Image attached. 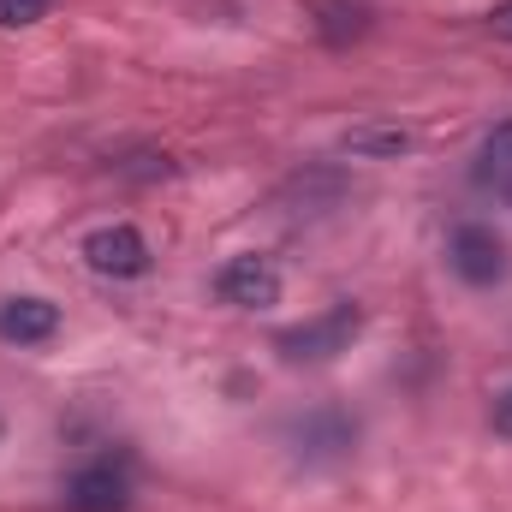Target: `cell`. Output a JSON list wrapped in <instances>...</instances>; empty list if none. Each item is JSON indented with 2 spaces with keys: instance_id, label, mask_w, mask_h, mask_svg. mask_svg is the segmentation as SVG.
Returning <instances> with one entry per match:
<instances>
[{
  "instance_id": "1",
  "label": "cell",
  "mask_w": 512,
  "mask_h": 512,
  "mask_svg": "<svg viewBox=\"0 0 512 512\" xmlns=\"http://www.w3.org/2000/svg\"><path fill=\"white\" fill-rule=\"evenodd\" d=\"M358 334H364V310H358L352 298H340V304H328L322 316H310V322L274 334V352H280L286 364H328V358L352 352Z\"/></svg>"
},
{
  "instance_id": "2",
  "label": "cell",
  "mask_w": 512,
  "mask_h": 512,
  "mask_svg": "<svg viewBox=\"0 0 512 512\" xmlns=\"http://www.w3.org/2000/svg\"><path fill=\"white\" fill-rule=\"evenodd\" d=\"M447 268L465 280V286H501L507 280V239L489 227V221H459L453 239H447Z\"/></svg>"
},
{
  "instance_id": "3",
  "label": "cell",
  "mask_w": 512,
  "mask_h": 512,
  "mask_svg": "<svg viewBox=\"0 0 512 512\" xmlns=\"http://www.w3.org/2000/svg\"><path fill=\"white\" fill-rule=\"evenodd\" d=\"M286 441H292V453L304 465H334V459H346L358 447V417H346L340 405H316V411L286 423Z\"/></svg>"
},
{
  "instance_id": "4",
  "label": "cell",
  "mask_w": 512,
  "mask_h": 512,
  "mask_svg": "<svg viewBox=\"0 0 512 512\" xmlns=\"http://www.w3.org/2000/svg\"><path fill=\"white\" fill-rule=\"evenodd\" d=\"M280 268H274V256H233V262H221V274H215V292L227 298V304H239V310H268V304H280Z\"/></svg>"
},
{
  "instance_id": "5",
  "label": "cell",
  "mask_w": 512,
  "mask_h": 512,
  "mask_svg": "<svg viewBox=\"0 0 512 512\" xmlns=\"http://www.w3.org/2000/svg\"><path fill=\"white\" fill-rule=\"evenodd\" d=\"M84 262L108 280H137V274H149V239L137 227H96L84 239Z\"/></svg>"
},
{
  "instance_id": "6",
  "label": "cell",
  "mask_w": 512,
  "mask_h": 512,
  "mask_svg": "<svg viewBox=\"0 0 512 512\" xmlns=\"http://www.w3.org/2000/svg\"><path fill=\"white\" fill-rule=\"evenodd\" d=\"M66 507L72 512H126L131 507V477L114 459L78 465V471L66 477Z\"/></svg>"
},
{
  "instance_id": "7",
  "label": "cell",
  "mask_w": 512,
  "mask_h": 512,
  "mask_svg": "<svg viewBox=\"0 0 512 512\" xmlns=\"http://www.w3.org/2000/svg\"><path fill=\"white\" fill-rule=\"evenodd\" d=\"M54 334H60V304H48V298H6L0 304L6 346H48Z\"/></svg>"
},
{
  "instance_id": "8",
  "label": "cell",
  "mask_w": 512,
  "mask_h": 512,
  "mask_svg": "<svg viewBox=\"0 0 512 512\" xmlns=\"http://www.w3.org/2000/svg\"><path fill=\"white\" fill-rule=\"evenodd\" d=\"M340 149L358 155V161H399L411 149V131L393 126V120H364V126H352L340 137Z\"/></svg>"
},
{
  "instance_id": "9",
  "label": "cell",
  "mask_w": 512,
  "mask_h": 512,
  "mask_svg": "<svg viewBox=\"0 0 512 512\" xmlns=\"http://www.w3.org/2000/svg\"><path fill=\"white\" fill-rule=\"evenodd\" d=\"M477 179H483L489 191L512 197V120L489 131V143H483V161H477Z\"/></svg>"
},
{
  "instance_id": "10",
  "label": "cell",
  "mask_w": 512,
  "mask_h": 512,
  "mask_svg": "<svg viewBox=\"0 0 512 512\" xmlns=\"http://www.w3.org/2000/svg\"><path fill=\"white\" fill-rule=\"evenodd\" d=\"M316 24H322L328 42H346V36L370 30V6H358V0H316Z\"/></svg>"
},
{
  "instance_id": "11",
  "label": "cell",
  "mask_w": 512,
  "mask_h": 512,
  "mask_svg": "<svg viewBox=\"0 0 512 512\" xmlns=\"http://www.w3.org/2000/svg\"><path fill=\"white\" fill-rule=\"evenodd\" d=\"M54 0H0V30H24V24H42Z\"/></svg>"
},
{
  "instance_id": "12",
  "label": "cell",
  "mask_w": 512,
  "mask_h": 512,
  "mask_svg": "<svg viewBox=\"0 0 512 512\" xmlns=\"http://www.w3.org/2000/svg\"><path fill=\"white\" fill-rule=\"evenodd\" d=\"M489 30H495L501 42H512V0H501V6L489 12Z\"/></svg>"
},
{
  "instance_id": "13",
  "label": "cell",
  "mask_w": 512,
  "mask_h": 512,
  "mask_svg": "<svg viewBox=\"0 0 512 512\" xmlns=\"http://www.w3.org/2000/svg\"><path fill=\"white\" fill-rule=\"evenodd\" d=\"M495 435H507V441H512V387L495 399Z\"/></svg>"
},
{
  "instance_id": "14",
  "label": "cell",
  "mask_w": 512,
  "mask_h": 512,
  "mask_svg": "<svg viewBox=\"0 0 512 512\" xmlns=\"http://www.w3.org/2000/svg\"><path fill=\"white\" fill-rule=\"evenodd\" d=\"M0 441H6V417H0Z\"/></svg>"
}]
</instances>
